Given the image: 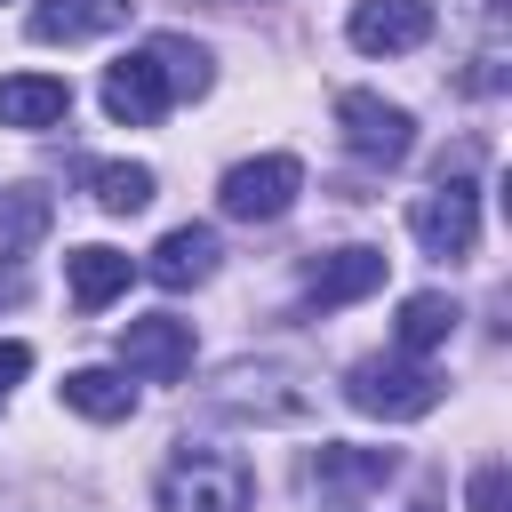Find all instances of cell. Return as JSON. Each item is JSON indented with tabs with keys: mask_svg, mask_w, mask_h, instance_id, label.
Segmentation results:
<instances>
[{
	"mask_svg": "<svg viewBox=\"0 0 512 512\" xmlns=\"http://www.w3.org/2000/svg\"><path fill=\"white\" fill-rule=\"evenodd\" d=\"M24 376H32V344H16V336H0V400H8V392H16Z\"/></svg>",
	"mask_w": 512,
	"mask_h": 512,
	"instance_id": "7402d4cb",
	"label": "cell"
},
{
	"mask_svg": "<svg viewBox=\"0 0 512 512\" xmlns=\"http://www.w3.org/2000/svg\"><path fill=\"white\" fill-rule=\"evenodd\" d=\"M400 472V456L392 448H352V440H328L320 456H312V480L328 488V496H368V488H384Z\"/></svg>",
	"mask_w": 512,
	"mask_h": 512,
	"instance_id": "5bb4252c",
	"label": "cell"
},
{
	"mask_svg": "<svg viewBox=\"0 0 512 512\" xmlns=\"http://www.w3.org/2000/svg\"><path fill=\"white\" fill-rule=\"evenodd\" d=\"M128 272H136V264H128L120 248H104V240L64 256V288H72V304H80V312H104V304L128 288Z\"/></svg>",
	"mask_w": 512,
	"mask_h": 512,
	"instance_id": "e0dca14e",
	"label": "cell"
},
{
	"mask_svg": "<svg viewBox=\"0 0 512 512\" xmlns=\"http://www.w3.org/2000/svg\"><path fill=\"white\" fill-rule=\"evenodd\" d=\"M40 232H48V192H32V184L0 192V256H24Z\"/></svg>",
	"mask_w": 512,
	"mask_h": 512,
	"instance_id": "ffe728a7",
	"label": "cell"
},
{
	"mask_svg": "<svg viewBox=\"0 0 512 512\" xmlns=\"http://www.w3.org/2000/svg\"><path fill=\"white\" fill-rule=\"evenodd\" d=\"M384 288V248H328L320 264H312V304L320 312H336V304H360V296H376Z\"/></svg>",
	"mask_w": 512,
	"mask_h": 512,
	"instance_id": "8fae6325",
	"label": "cell"
},
{
	"mask_svg": "<svg viewBox=\"0 0 512 512\" xmlns=\"http://www.w3.org/2000/svg\"><path fill=\"white\" fill-rule=\"evenodd\" d=\"M80 184H88V200H96L104 216H136V208H152V192H160V176H152L144 160H88Z\"/></svg>",
	"mask_w": 512,
	"mask_h": 512,
	"instance_id": "2e32d148",
	"label": "cell"
},
{
	"mask_svg": "<svg viewBox=\"0 0 512 512\" xmlns=\"http://www.w3.org/2000/svg\"><path fill=\"white\" fill-rule=\"evenodd\" d=\"M464 504H472V512H512V472H504V464H480L472 488H464Z\"/></svg>",
	"mask_w": 512,
	"mask_h": 512,
	"instance_id": "44dd1931",
	"label": "cell"
},
{
	"mask_svg": "<svg viewBox=\"0 0 512 512\" xmlns=\"http://www.w3.org/2000/svg\"><path fill=\"white\" fill-rule=\"evenodd\" d=\"M208 400H216L224 416H256V424H296V416L312 408L304 376L280 368V360H240V368H224Z\"/></svg>",
	"mask_w": 512,
	"mask_h": 512,
	"instance_id": "277c9868",
	"label": "cell"
},
{
	"mask_svg": "<svg viewBox=\"0 0 512 512\" xmlns=\"http://www.w3.org/2000/svg\"><path fill=\"white\" fill-rule=\"evenodd\" d=\"M120 368L144 376V384H176V376H192V320H176V312H144V320H128V328H120Z\"/></svg>",
	"mask_w": 512,
	"mask_h": 512,
	"instance_id": "52a82bcc",
	"label": "cell"
},
{
	"mask_svg": "<svg viewBox=\"0 0 512 512\" xmlns=\"http://www.w3.org/2000/svg\"><path fill=\"white\" fill-rule=\"evenodd\" d=\"M408 512H440V496H416V504H408Z\"/></svg>",
	"mask_w": 512,
	"mask_h": 512,
	"instance_id": "603a6c76",
	"label": "cell"
},
{
	"mask_svg": "<svg viewBox=\"0 0 512 512\" xmlns=\"http://www.w3.org/2000/svg\"><path fill=\"white\" fill-rule=\"evenodd\" d=\"M344 32L360 56H408L432 40V0H352Z\"/></svg>",
	"mask_w": 512,
	"mask_h": 512,
	"instance_id": "ba28073f",
	"label": "cell"
},
{
	"mask_svg": "<svg viewBox=\"0 0 512 512\" xmlns=\"http://www.w3.org/2000/svg\"><path fill=\"white\" fill-rule=\"evenodd\" d=\"M336 128H344V152L368 160V168H400L416 152V120L400 104H384L376 88H344L336 96Z\"/></svg>",
	"mask_w": 512,
	"mask_h": 512,
	"instance_id": "5b68a950",
	"label": "cell"
},
{
	"mask_svg": "<svg viewBox=\"0 0 512 512\" xmlns=\"http://www.w3.org/2000/svg\"><path fill=\"white\" fill-rule=\"evenodd\" d=\"M144 56L160 64L168 104H200V96L216 88V56H208L200 40H184V32H152V40H144Z\"/></svg>",
	"mask_w": 512,
	"mask_h": 512,
	"instance_id": "7c38bea8",
	"label": "cell"
},
{
	"mask_svg": "<svg viewBox=\"0 0 512 512\" xmlns=\"http://www.w3.org/2000/svg\"><path fill=\"white\" fill-rule=\"evenodd\" d=\"M216 8H256V0H216Z\"/></svg>",
	"mask_w": 512,
	"mask_h": 512,
	"instance_id": "cb8c5ba5",
	"label": "cell"
},
{
	"mask_svg": "<svg viewBox=\"0 0 512 512\" xmlns=\"http://www.w3.org/2000/svg\"><path fill=\"white\" fill-rule=\"evenodd\" d=\"M72 112V88L56 72H8L0 80V128H56Z\"/></svg>",
	"mask_w": 512,
	"mask_h": 512,
	"instance_id": "9a60e30c",
	"label": "cell"
},
{
	"mask_svg": "<svg viewBox=\"0 0 512 512\" xmlns=\"http://www.w3.org/2000/svg\"><path fill=\"white\" fill-rule=\"evenodd\" d=\"M128 24V0H32L24 8V32L40 48H80V40H104Z\"/></svg>",
	"mask_w": 512,
	"mask_h": 512,
	"instance_id": "9c48e42d",
	"label": "cell"
},
{
	"mask_svg": "<svg viewBox=\"0 0 512 512\" xmlns=\"http://www.w3.org/2000/svg\"><path fill=\"white\" fill-rule=\"evenodd\" d=\"M256 472L232 448H176L160 472V512H248Z\"/></svg>",
	"mask_w": 512,
	"mask_h": 512,
	"instance_id": "6da1fadb",
	"label": "cell"
},
{
	"mask_svg": "<svg viewBox=\"0 0 512 512\" xmlns=\"http://www.w3.org/2000/svg\"><path fill=\"white\" fill-rule=\"evenodd\" d=\"M344 400L360 416H384V424H408V416H432L440 408V368L408 360V352H376V360H352L344 368Z\"/></svg>",
	"mask_w": 512,
	"mask_h": 512,
	"instance_id": "7a4b0ae2",
	"label": "cell"
},
{
	"mask_svg": "<svg viewBox=\"0 0 512 512\" xmlns=\"http://www.w3.org/2000/svg\"><path fill=\"white\" fill-rule=\"evenodd\" d=\"M296 192H304V160H296V152H256V160L224 168L216 208H224L232 224H280V216L296 208Z\"/></svg>",
	"mask_w": 512,
	"mask_h": 512,
	"instance_id": "3957f363",
	"label": "cell"
},
{
	"mask_svg": "<svg viewBox=\"0 0 512 512\" xmlns=\"http://www.w3.org/2000/svg\"><path fill=\"white\" fill-rule=\"evenodd\" d=\"M456 336V304L440 296V288H424V296H408L400 304V320H392V344L408 352V360H424V352H440Z\"/></svg>",
	"mask_w": 512,
	"mask_h": 512,
	"instance_id": "ac0fdd59",
	"label": "cell"
},
{
	"mask_svg": "<svg viewBox=\"0 0 512 512\" xmlns=\"http://www.w3.org/2000/svg\"><path fill=\"white\" fill-rule=\"evenodd\" d=\"M64 408H80L88 424H120V416L136 408V384H128L120 368H72V376H64Z\"/></svg>",
	"mask_w": 512,
	"mask_h": 512,
	"instance_id": "d6986e66",
	"label": "cell"
},
{
	"mask_svg": "<svg viewBox=\"0 0 512 512\" xmlns=\"http://www.w3.org/2000/svg\"><path fill=\"white\" fill-rule=\"evenodd\" d=\"M216 256H224V248H216L208 224H176V232H160V248L144 256V272H152L160 288H200V280L216 272Z\"/></svg>",
	"mask_w": 512,
	"mask_h": 512,
	"instance_id": "4fadbf2b",
	"label": "cell"
},
{
	"mask_svg": "<svg viewBox=\"0 0 512 512\" xmlns=\"http://www.w3.org/2000/svg\"><path fill=\"white\" fill-rule=\"evenodd\" d=\"M104 112H112L120 128H152V120L168 112V88H160V64H152L144 48H128L120 64H104Z\"/></svg>",
	"mask_w": 512,
	"mask_h": 512,
	"instance_id": "30bf717a",
	"label": "cell"
},
{
	"mask_svg": "<svg viewBox=\"0 0 512 512\" xmlns=\"http://www.w3.org/2000/svg\"><path fill=\"white\" fill-rule=\"evenodd\" d=\"M408 232H416V248H424V256H440V264L472 256V240H480V192H472L464 176H440L432 192H416Z\"/></svg>",
	"mask_w": 512,
	"mask_h": 512,
	"instance_id": "8992f818",
	"label": "cell"
}]
</instances>
